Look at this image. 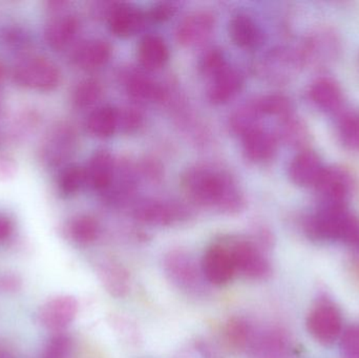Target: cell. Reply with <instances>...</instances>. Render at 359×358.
Here are the masks:
<instances>
[{
	"instance_id": "6",
	"label": "cell",
	"mask_w": 359,
	"mask_h": 358,
	"mask_svg": "<svg viewBox=\"0 0 359 358\" xmlns=\"http://www.w3.org/2000/svg\"><path fill=\"white\" fill-rule=\"evenodd\" d=\"M307 327L318 342L325 345L333 344L343 329L341 313L333 305L322 303L310 312Z\"/></svg>"
},
{
	"instance_id": "21",
	"label": "cell",
	"mask_w": 359,
	"mask_h": 358,
	"mask_svg": "<svg viewBox=\"0 0 359 358\" xmlns=\"http://www.w3.org/2000/svg\"><path fill=\"white\" fill-rule=\"evenodd\" d=\"M126 85L130 98L138 102H157L165 98L163 88L143 74H130Z\"/></svg>"
},
{
	"instance_id": "1",
	"label": "cell",
	"mask_w": 359,
	"mask_h": 358,
	"mask_svg": "<svg viewBox=\"0 0 359 358\" xmlns=\"http://www.w3.org/2000/svg\"><path fill=\"white\" fill-rule=\"evenodd\" d=\"M188 199L201 207L225 214H236L245 208V198L233 177L221 168L198 164L186 170L181 179Z\"/></svg>"
},
{
	"instance_id": "12",
	"label": "cell",
	"mask_w": 359,
	"mask_h": 358,
	"mask_svg": "<svg viewBox=\"0 0 359 358\" xmlns=\"http://www.w3.org/2000/svg\"><path fill=\"white\" fill-rule=\"evenodd\" d=\"M117 162L107 149L95 151L86 170V183L93 189L105 193L115 177Z\"/></svg>"
},
{
	"instance_id": "34",
	"label": "cell",
	"mask_w": 359,
	"mask_h": 358,
	"mask_svg": "<svg viewBox=\"0 0 359 358\" xmlns=\"http://www.w3.org/2000/svg\"><path fill=\"white\" fill-rule=\"evenodd\" d=\"M339 136L346 147L359 151V116L350 113L341 119Z\"/></svg>"
},
{
	"instance_id": "36",
	"label": "cell",
	"mask_w": 359,
	"mask_h": 358,
	"mask_svg": "<svg viewBox=\"0 0 359 358\" xmlns=\"http://www.w3.org/2000/svg\"><path fill=\"white\" fill-rule=\"evenodd\" d=\"M71 350V338L65 334H58L48 342L43 358H69Z\"/></svg>"
},
{
	"instance_id": "42",
	"label": "cell",
	"mask_w": 359,
	"mask_h": 358,
	"mask_svg": "<svg viewBox=\"0 0 359 358\" xmlns=\"http://www.w3.org/2000/svg\"><path fill=\"white\" fill-rule=\"evenodd\" d=\"M15 172V165L12 161L0 158V179H8L13 176Z\"/></svg>"
},
{
	"instance_id": "31",
	"label": "cell",
	"mask_w": 359,
	"mask_h": 358,
	"mask_svg": "<svg viewBox=\"0 0 359 358\" xmlns=\"http://www.w3.org/2000/svg\"><path fill=\"white\" fill-rule=\"evenodd\" d=\"M278 132L280 139L292 147H303L308 140L307 128L292 115L283 118Z\"/></svg>"
},
{
	"instance_id": "24",
	"label": "cell",
	"mask_w": 359,
	"mask_h": 358,
	"mask_svg": "<svg viewBox=\"0 0 359 358\" xmlns=\"http://www.w3.org/2000/svg\"><path fill=\"white\" fill-rule=\"evenodd\" d=\"M310 98L320 109L333 111L339 109L343 95L339 84L330 78H320L310 88Z\"/></svg>"
},
{
	"instance_id": "20",
	"label": "cell",
	"mask_w": 359,
	"mask_h": 358,
	"mask_svg": "<svg viewBox=\"0 0 359 358\" xmlns=\"http://www.w3.org/2000/svg\"><path fill=\"white\" fill-rule=\"evenodd\" d=\"M230 38L238 48H253L261 41V31L249 15L240 13L232 17L228 27Z\"/></svg>"
},
{
	"instance_id": "22",
	"label": "cell",
	"mask_w": 359,
	"mask_h": 358,
	"mask_svg": "<svg viewBox=\"0 0 359 358\" xmlns=\"http://www.w3.org/2000/svg\"><path fill=\"white\" fill-rule=\"evenodd\" d=\"M101 282L107 291L115 298H124L130 290V277L122 265L109 261L100 268Z\"/></svg>"
},
{
	"instance_id": "4",
	"label": "cell",
	"mask_w": 359,
	"mask_h": 358,
	"mask_svg": "<svg viewBox=\"0 0 359 358\" xmlns=\"http://www.w3.org/2000/svg\"><path fill=\"white\" fill-rule=\"evenodd\" d=\"M14 79L25 88L48 92L58 85L60 71L50 59L31 57L17 64L14 69Z\"/></svg>"
},
{
	"instance_id": "8",
	"label": "cell",
	"mask_w": 359,
	"mask_h": 358,
	"mask_svg": "<svg viewBox=\"0 0 359 358\" xmlns=\"http://www.w3.org/2000/svg\"><path fill=\"white\" fill-rule=\"evenodd\" d=\"M215 27V17L209 11L190 13L177 27L176 37L181 46L194 48L206 42Z\"/></svg>"
},
{
	"instance_id": "30",
	"label": "cell",
	"mask_w": 359,
	"mask_h": 358,
	"mask_svg": "<svg viewBox=\"0 0 359 358\" xmlns=\"http://www.w3.org/2000/svg\"><path fill=\"white\" fill-rule=\"evenodd\" d=\"M102 94V84L98 80L86 79L76 85L73 92V102L79 109H86L96 104Z\"/></svg>"
},
{
	"instance_id": "11",
	"label": "cell",
	"mask_w": 359,
	"mask_h": 358,
	"mask_svg": "<svg viewBox=\"0 0 359 358\" xmlns=\"http://www.w3.org/2000/svg\"><path fill=\"white\" fill-rule=\"evenodd\" d=\"M147 19V14L136 6L116 4L109 12V27L118 37H130L143 29Z\"/></svg>"
},
{
	"instance_id": "40",
	"label": "cell",
	"mask_w": 359,
	"mask_h": 358,
	"mask_svg": "<svg viewBox=\"0 0 359 358\" xmlns=\"http://www.w3.org/2000/svg\"><path fill=\"white\" fill-rule=\"evenodd\" d=\"M14 231V224L8 216L0 214V242L10 239Z\"/></svg>"
},
{
	"instance_id": "5",
	"label": "cell",
	"mask_w": 359,
	"mask_h": 358,
	"mask_svg": "<svg viewBox=\"0 0 359 358\" xmlns=\"http://www.w3.org/2000/svg\"><path fill=\"white\" fill-rule=\"evenodd\" d=\"M133 216L139 222L149 226L168 227L187 220L190 212L184 204L178 202L147 199L134 206Z\"/></svg>"
},
{
	"instance_id": "7",
	"label": "cell",
	"mask_w": 359,
	"mask_h": 358,
	"mask_svg": "<svg viewBox=\"0 0 359 358\" xmlns=\"http://www.w3.org/2000/svg\"><path fill=\"white\" fill-rule=\"evenodd\" d=\"M201 267L207 283L215 286L226 285L236 273L231 256L221 241L212 244L206 250Z\"/></svg>"
},
{
	"instance_id": "23",
	"label": "cell",
	"mask_w": 359,
	"mask_h": 358,
	"mask_svg": "<svg viewBox=\"0 0 359 358\" xmlns=\"http://www.w3.org/2000/svg\"><path fill=\"white\" fill-rule=\"evenodd\" d=\"M75 146V132L65 126L58 128L46 144V160L50 164L62 163L73 153Z\"/></svg>"
},
{
	"instance_id": "33",
	"label": "cell",
	"mask_w": 359,
	"mask_h": 358,
	"mask_svg": "<svg viewBox=\"0 0 359 358\" xmlns=\"http://www.w3.org/2000/svg\"><path fill=\"white\" fill-rule=\"evenodd\" d=\"M227 67L228 64L226 62L223 50L217 48L207 50L202 55L200 62H198V69H200L201 74L208 79L215 77Z\"/></svg>"
},
{
	"instance_id": "41",
	"label": "cell",
	"mask_w": 359,
	"mask_h": 358,
	"mask_svg": "<svg viewBox=\"0 0 359 358\" xmlns=\"http://www.w3.org/2000/svg\"><path fill=\"white\" fill-rule=\"evenodd\" d=\"M19 285H20V282L14 275H6L0 280V286H1L2 289L6 290V291H11V290L15 291V290L18 289Z\"/></svg>"
},
{
	"instance_id": "29",
	"label": "cell",
	"mask_w": 359,
	"mask_h": 358,
	"mask_svg": "<svg viewBox=\"0 0 359 358\" xmlns=\"http://www.w3.org/2000/svg\"><path fill=\"white\" fill-rule=\"evenodd\" d=\"M253 102L262 116H276L283 119L292 115L291 101L283 95H266L255 99Z\"/></svg>"
},
{
	"instance_id": "32",
	"label": "cell",
	"mask_w": 359,
	"mask_h": 358,
	"mask_svg": "<svg viewBox=\"0 0 359 358\" xmlns=\"http://www.w3.org/2000/svg\"><path fill=\"white\" fill-rule=\"evenodd\" d=\"M84 183H86V170L79 166H67L59 178V189L61 193L67 195H73L80 191Z\"/></svg>"
},
{
	"instance_id": "43",
	"label": "cell",
	"mask_w": 359,
	"mask_h": 358,
	"mask_svg": "<svg viewBox=\"0 0 359 358\" xmlns=\"http://www.w3.org/2000/svg\"><path fill=\"white\" fill-rule=\"evenodd\" d=\"M0 358H14V354L8 348L0 345Z\"/></svg>"
},
{
	"instance_id": "14",
	"label": "cell",
	"mask_w": 359,
	"mask_h": 358,
	"mask_svg": "<svg viewBox=\"0 0 359 358\" xmlns=\"http://www.w3.org/2000/svg\"><path fill=\"white\" fill-rule=\"evenodd\" d=\"M320 158L313 151H303L295 156L289 166V177L299 186H316L324 170Z\"/></svg>"
},
{
	"instance_id": "16",
	"label": "cell",
	"mask_w": 359,
	"mask_h": 358,
	"mask_svg": "<svg viewBox=\"0 0 359 358\" xmlns=\"http://www.w3.org/2000/svg\"><path fill=\"white\" fill-rule=\"evenodd\" d=\"M79 29V21L73 15L55 17L48 21L44 37L50 48L63 50L73 42Z\"/></svg>"
},
{
	"instance_id": "39",
	"label": "cell",
	"mask_w": 359,
	"mask_h": 358,
	"mask_svg": "<svg viewBox=\"0 0 359 358\" xmlns=\"http://www.w3.org/2000/svg\"><path fill=\"white\" fill-rule=\"evenodd\" d=\"M141 172L143 176L147 177L151 180H157V179L161 178L162 170L156 162L147 161L145 160L140 166Z\"/></svg>"
},
{
	"instance_id": "15",
	"label": "cell",
	"mask_w": 359,
	"mask_h": 358,
	"mask_svg": "<svg viewBox=\"0 0 359 358\" xmlns=\"http://www.w3.org/2000/svg\"><path fill=\"white\" fill-rule=\"evenodd\" d=\"M316 186L326 200L327 205H344L349 193V177L339 168H324Z\"/></svg>"
},
{
	"instance_id": "9",
	"label": "cell",
	"mask_w": 359,
	"mask_h": 358,
	"mask_svg": "<svg viewBox=\"0 0 359 358\" xmlns=\"http://www.w3.org/2000/svg\"><path fill=\"white\" fill-rule=\"evenodd\" d=\"M78 313V302L74 296H59L46 302L40 310V322L52 331L69 327Z\"/></svg>"
},
{
	"instance_id": "10",
	"label": "cell",
	"mask_w": 359,
	"mask_h": 358,
	"mask_svg": "<svg viewBox=\"0 0 359 358\" xmlns=\"http://www.w3.org/2000/svg\"><path fill=\"white\" fill-rule=\"evenodd\" d=\"M243 153L253 163H265L274 157L278 149L276 138L261 125L241 137Z\"/></svg>"
},
{
	"instance_id": "18",
	"label": "cell",
	"mask_w": 359,
	"mask_h": 358,
	"mask_svg": "<svg viewBox=\"0 0 359 358\" xmlns=\"http://www.w3.org/2000/svg\"><path fill=\"white\" fill-rule=\"evenodd\" d=\"M111 56V46L102 39H93L82 43L75 52L74 60L78 67L88 71L100 69Z\"/></svg>"
},
{
	"instance_id": "28",
	"label": "cell",
	"mask_w": 359,
	"mask_h": 358,
	"mask_svg": "<svg viewBox=\"0 0 359 358\" xmlns=\"http://www.w3.org/2000/svg\"><path fill=\"white\" fill-rule=\"evenodd\" d=\"M263 116L257 111L255 102L247 103L236 109L229 119V126L232 132L238 136H244L249 130L259 126V119Z\"/></svg>"
},
{
	"instance_id": "19",
	"label": "cell",
	"mask_w": 359,
	"mask_h": 358,
	"mask_svg": "<svg viewBox=\"0 0 359 358\" xmlns=\"http://www.w3.org/2000/svg\"><path fill=\"white\" fill-rule=\"evenodd\" d=\"M140 64L149 71H158L168 63L170 48L166 42L157 35H147L138 46Z\"/></svg>"
},
{
	"instance_id": "17",
	"label": "cell",
	"mask_w": 359,
	"mask_h": 358,
	"mask_svg": "<svg viewBox=\"0 0 359 358\" xmlns=\"http://www.w3.org/2000/svg\"><path fill=\"white\" fill-rule=\"evenodd\" d=\"M287 350V338L280 330L255 333L248 349L251 358H283Z\"/></svg>"
},
{
	"instance_id": "27",
	"label": "cell",
	"mask_w": 359,
	"mask_h": 358,
	"mask_svg": "<svg viewBox=\"0 0 359 358\" xmlns=\"http://www.w3.org/2000/svg\"><path fill=\"white\" fill-rule=\"evenodd\" d=\"M67 233L72 241L79 245H90L98 239L100 225L96 219L86 214L76 216L67 225Z\"/></svg>"
},
{
	"instance_id": "38",
	"label": "cell",
	"mask_w": 359,
	"mask_h": 358,
	"mask_svg": "<svg viewBox=\"0 0 359 358\" xmlns=\"http://www.w3.org/2000/svg\"><path fill=\"white\" fill-rule=\"evenodd\" d=\"M176 12V6L170 2L156 4L147 14V18L153 22H164L168 20Z\"/></svg>"
},
{
	"instance_id": "44",
	"label": "cell",
	"mask_w": 359,
	"mask_h": 358,
	"mask_svg": "<svg viewBox=\"0 0 359 358\" xmlns=\"http://www.w3.org/2000/svg\"><path fill=\"white\" fill-rule=\"evenodd\" d=\"M179 358H191V357H179Z\"/></svg>"
},
{
	"instance_id": "13",
	"label": "cell",
	"mask_w": 359,
	"mask_h": 358,
	"mask_svg": "<svg viewBox=\"0 0 359 358\" xmlns=\"http://www.w3.org/2000/svg\"><path fill=\"white\" fill-rule=\"evenodd\" d=\"M244 86V78L238 69L227 67L209 79L207 98L213 104H224L233 99Z\"/></svg>"
},
{
	"instance_id": "26",
	"label": "cell",
	"mask_w": 359,
	"mask_h": 358,
	"mask_svg": "<svg viewBox=\"0 0 359 358\" xmlns=\"http://www.w3.org/2000/svg\"><path fill=\"white\" fill-rule=\"evenodd\" d=\"M224 333L230 348L236 351H248L255 336L252 325L247 319L238 317L228 319Z\"/></svg>"
},
{
	"instance_id": "2",
	"label": "cell",
	"mask_w": 359,
	"mask_h": 358,
	"mask_svg": "<svg viewBox=\"0 0 359 358\" xmlns=\"http://www.w3.org/2000/svg\"><path fill=\"white\" fill-rule=\"evenodd\" d=\"M221 242L231 256L236 273L257 281L268 279L271 275V264L252 240L228 237Z\"/></svg>"
},
{
	"instance_id": "37",
	"label": "cell",
	"mask_w": 359,
	"mask_h": 358,
	"mask_svg": "<svg viewBox=\"0 0 359 358\" xmlns=\"http://www.w3.org/2000/svg\"><path fill=\"white\" fill-rule=\"evenodd\" d=\"M341 350L344 358H359V326H352L344 332Z\"/></svg>"
},
{
	"instance_id": "25",
	"label": "cell",
	"mask_w": 359,
	"mask_h": 358,
	"mask_svg": "<svg viewBox=\"0 0 359 358\" xmlns=\"http://www.w3.org/2000/svg\"><path fill=\"white\" fill-rule=\"evenodd\" d=\"M86 128L97 138H109L118 130V109L107 105L98 107L88 116Z\"/></svg>"
},
{
	"instance_id": "3",
	"label": "cell",
	"mask_w": 359,
	"mask_h": 358,
	"mask_svg": "<svg viewBox=\"0 0 359 358\" xmlns=\"http://www.w3.org/2000/svg\"><path fill=\"white\" fill-rule=\"evenodd\" d=\"M163 268L166 277L179 289L196 296L206 290L202 267L187 252L183 250L168 252L164 258Z\"/></svg>"
},
{
	"instance_id": "35",
	"label": "cell",
	"mask_w": 359,
	"mask_h": 358,
	"mask_svg": "<svg viewBox=\"0 0 359 358\" xmlns=\"http://www.w3.org/2000/svg\"><path fill=\"white\" fill-rule=\"evenodd\" d=\"M143 125V116L135 107L118 109V130L124 134H134Z\"/></svg>"
}]
</instances>
